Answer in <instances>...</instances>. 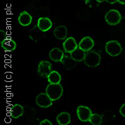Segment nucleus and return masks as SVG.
Segmentation results:
<instances>
[{"label":"nucleus","instance_id":"1","mask_svg":"<svg viewBox=\"0 0 125 125\" xmlns=\"http://www.w3.org/2000/svg\"><path fill=\"white\" fill-rule=\"evenodd\" d=\"M46 93L52 101L59 100L63 93V88L61 84H50L46 88Z\"/></svg>","mask_w":125,"mask_h":125},{"label":"nucleus","instance_id":"2","mask_svg":"<svg viewBox=\"0 0 125 125\" xmlns=\"http://www.w3.org/2000/svg\"><path fill=\"white\" fill-rule=\"evenodd\" d=\"M84 62L87 66L90 68H95L100 64L101 56L99 53L95 51H90L86 53Z\"/></svg>","mask_w":125,"mask_h":125},{"label":"nucleus","instance_id":"3","mask_svg":"<svg viewBox=\"0 0 125 125\" xmlns=\"http://www.w3.org/2000/svg\"><path fill=\"white\" fill-rule=\"evenodd\" d=\"M106 52L111 56L115 57L119 55L122 52L121 45L118 41L111 40L108 41L105 46Z\"/></svg>","mask_w":125,"mask_h":125},{"label":"nucleus","instance_id":"4","mask_svg":"<svg viewBox=\"0 0 125 125\" xmlns=\"http://www.w3.org/2000/svg\"><path fill=\"white\" fill-rule=\"evenodd\" d=\"M121 18L122 17L121 14L116 10H109L104 16L106 22L111 26H115L119 24L121 21Z\"/></svg>","mask_w":125,"mask_h":125},{"label":"nucleus","instance_id":"5","mask_svg":"<svg viewBox=\"0 0 125 125\" xmlns=\"http://www.w3.org/2000/svg\"><path fill=\"white\" fill-rule=\"evenodd\" d=\"M52 71V64L48 61L43 60L39 62L38 66V73L40 76L48 78V76Z\"/></svg>","mask_w":125,"mask_h":125},{"label":"nucleus","instance_id":"6","mask_svg":"<svg viewBox=\"0 0 125 125\" xmlns=\"http://www.w3.org/2000/svg\"><path fill=\"white\" fill-rule=\"evenodd\" d=\"M76 112L79 119L83 122L89 121V119L93 114L91 109L85 106H79L77 108Z\"/></svg>","mask_w":125,"mask_h":125},{"label":"nucleus","instance_id":"7","mask_svg":"<svg viewBox=\"0 0 125 125\" xmlns=\"http://www.w3.org/2000/svg\"><path fill=\"white\" fill-rule=\"evenodd\" d=\"M36 103L41 108H46L53 104V101L46 93H41L36 98Z\"/></svg>","mask_w":125,"mask_h":125},{"label":"nucleus","instance_id":"8","mask_svg":"<svg viewBox=\"0 0 125 125\" xmlns=\"http://www.w3.org/2000/svg\"><path fill=\"white\" fill-rule=\"evenodd\" d=\"M94 46V42L93 40L90 36H86L83 38L78 44V48L81 49L85 53L89 52Z\"/></svg>","mask_w":125,"mask_h":125},{"label":"nucleus","instance_id":"9","mask_svg":"<svg viewBox=\"0 0 125 125\" xmlns=\"http://www.w3.org/2000/svg\"><path fill=\"white\" fill-rule=\"evenodd\" d=\"M52 26H53V23L48 18L41 17L38 20L37 27L41 32H46L50 30Z\"/></svg>","mask_w":125,"mask_h":125},{"label":"nucleus","instance_id":"10","mask_svg":"<svg viewBox=\"0 0 125 125\" xmlns=\"http://www.w3.org/2000/svg\"><path fill=\"white\" fill-rule=\"evenodd\" d=\"M62 46L65 53L71 54L73 51L78 48V44L74 38L69 37L66 39L62 44Z\"/></svg>","mask_w":125,"mask_h":125},{"label":"nucleus","instance_id":"11","mask_svg":"<svg viewBox=\"0 0 125 125\" xmlns=\"http://www.w3.org/2000/svg\"><path fill=\"white\" fill-rule=\"evenodd\" d=\"M33 21V17L26 11L20 13L18 16V22L23 26H28L30 25Z\"/></svg>","mask_w":125,"mask_h":125},{"label":"nucleus","instance_id":"12","mask_svg":"<svg viewBox=\"0 0 125 125\" xmlns=\"http://www.w3.org/2000/svg\"><path fill=\"white\" fill-rule=\"evenodd\" d=\"M50 58L54 62H61L62 61L64 54L63 51L61 50H60L58 48H54L51 51H50L49 53Z\"/></svg>","mask_w":125,"mask_h":125},{"label":"nucleus","instance_id":"13","mask_svg":"<svg viewBox=\"0 0 125 125\" xmlns=\"http://www.w3.org/2000/svg\"><path fill=\"white\" fill-rule=\"evenodd\" d=\"M53 34L55 38L60 40L66 39L68 36V30L65 26H58L53 31Z\"/></svg>","mask_w":125,"mask_h":125},{"label":"nucleus","instance_id":"14","mask_svg":"<svg viewBox=\"0 0 125 125\" xmlns=\"http://www.w3.org/2000/svg\"><path fill=\"white\" fill-rule=\"evenodd\" d=\"M1 48L6 52H11L16 48V43L11 38L8 36L7 38L1 43Z\"/></svg>","mask_w":125,"mask_h":125},{"label":"nucleus","instance_id":"15","mask_svg":"<svg viewBox=\"0 0 125 125\" xmlns=\"http://www.w3.org/2000/svg\"><path fill=\"white\" fill-rule=\"evenodd\" d=\"M61 62H62V64L64 66V68L66 70H70L74 68L77 64L76 61L73 58H71V56L67 55L64 56Z\"/></svg>","mask_w":125,"mask_h":125},{"label":"nucleus","instance_id":"16","mask_svg":"<svg viewBox=\"0 0 125 125\" xmlns=\"http://www.w3.org/2000/svg\"><path fill=\"white\" fill-rule=\"evenodd\" d=\"M23 113H24V108L19 104H16L13 105L10 109L11 116L14 119H17L23 116Z\"/></svg>","mask_w":125,"mask_h":125},{"label":"nucleus","instance_id":"17","mask_svg":"<svg viewBox=\"0 0 125 125\" xmlns=\"http://www.w3.org/2000/svg\"><path fill=\"white\" fill-rule=\"evenodd\" d=\"M56 121L60 125H68L71 122V116L70 113L62 112L56 117Z\"/></svg>","mask_w":125,"mask_h":125},{"label":"nucleus","instance_id":"18","mask_svg":"<svg viewBox=\"0 0 125 125\" xmlns=\"http://www.w3.org/2000/svg\"><path fill=\"white\" fill-rule=\"evenodd\" d=\"M61 76L60 74L56 71H52L48 76V81L50 84H60L61 82Z\"/></svg>","mask_w":125,"mask_h":125},{"label":"nucleus","instance_id":"19","mask_svg":"<svg viewBox=\"0 0 125 125\" xmlns=\"http://www.w3.org/2000/svg\"><path fill=\"white\" fill-rule=\"evenodd\" d=\"M86 53L78 48L71 53V57L74 59L76 62H81L84 61Z\"/></svg>","mask_w":125,"mask_h":125},{"label":"nucleus","instance_id":"20","mask_svg":"<svg viewBox=\"0 0 125 125\" xmlns=\"http://www.w3.org/2000/svg\"><path fill=\"white\" fill-rule=\"evenodd\" d=\"M89 121L93 125H101L102 123V117L98 113H93L89 119Z\"/></svg>","mask_w":125,"mask_h":125},{"label":"nucleus","instance_id":"21","mask_svg":"<svg viewBox=\"0 0 125 125\" xmlns=\"http://www.w3.org/2000/svg\"><path fill=\"white\" fill-rule=\"evenodd\" d=\"M8 37V34L6 31H3L2 30H0V43H1Z\"/></svg>","mask_w":125,"mask_h":125},{"label":"nucleus","instance_id":"22","mask_svg":"<svg viewBox=\"0 0 125 125\" xmlns=\"http://www.w3.org/2000/svg\"><path fill=\"white\" fill-rule=\"evenodd\" d=\"M119 113H120L121 116L125 118V103L123 104L121 106V108L119 109Z\"/></svg>","mask_w":125,"mask_h":125},{"label":"nucleus","instance_id":"23","mask_svg":"<svg viewBox=\"0 0 125 125\" xmlns=\"http://www.w3.org/2000/svg\"><path fill=\"white\" fill-rule=\"evenodd\" d=\"M40 125H53L52 123L48 120V119H44L42 121H41Z\"/></svg>","mask_w":125,"mask_h":125},{"label":"nucleus","instance_id":"24","mask_svg":"<svg viewBox=\"0 0 125 125\" xmlns=\"http://www.w3.org/2000/svg\"><path fill=\"white\" fill-rule=\"evenodd\" d=\"M106 2H107V3H110V4H114V3H116L117 1H116V0H113V1H109V0H106Z\"/></svg>","mask_w":125,"mask_h":125},{"label":"nucleus","instance_id":"25","mask_svg":"<svg viewBox=\"0 0 125 125\" xmlns=\"http://www.w3.org/2000/svg\"><path fill=\"white\" fill-rule=\"evenodd\" d=\"M117 2L121 4H125V1H121V0H117Z\"/></svg>","mask_w":125,"mask_h":125}]
</instances>
